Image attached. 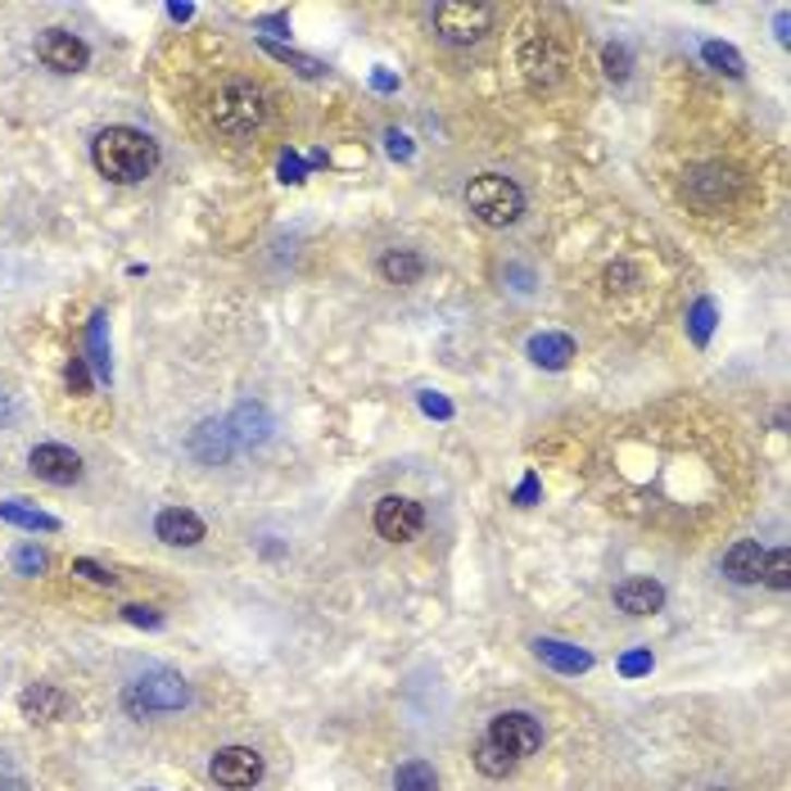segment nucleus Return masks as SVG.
Wrapping results in <instances>:
<instances>
[{
	"instance_id": "1",
	"label": "nucleus",
	"mask_w": 791,
	"mask_h": 791,
	"mask_svg": "<svg viewBox=\"0 0 791 791\" xmlns=\"http://www.w3.org/2000/svg\"><path fill=\"white\" fill-rule=\"evenodd\" d=\"M90 159H96L100 177L118 181V186H136L159 168V141L141 127H105L90 145Z\"/></svg>"
},
{
	"instance_id": "2",
	"label": "nucleus",
	"mask_w": 791,
	"mask_h": 791,
	"mask_svg": "<svg viewBox=\"0 0 791 791\" xmlns=\"http://www.w3.org/2000/svg\"><path fill=\"white\" fill-rule=\"evenodd\" d=\"M267 113H271L267 90L258 82H250V77L222 82L218 90H212V100H208V123L218 127L222 136H231V141L254 136L267 123Z\"/></svg>"
},
{
	"instance_id": "3",
	"label": "nucleus",
	"mask_w": 791,
	"mask_h": 791,
	"mask_svg": "<svg viewBox=\"0 0 791 791\" xmlns=\"http://www.w3.org/2000/svg\"><path fill=\"white\" fill-rule=\"evenodd\" d=\"M191 706V683L177 669H145L123 687V710L132 719H159Z\"/></svg>"
},
{
	"instance_id": "4",
	"label": "nucleus",
	"mask_w": 791,
	"mask_h": 791,
	"mask_svg": "<svg viewBox=\"0 0 791 791\" xmlns=\"http://www.w3.org/2000/svg\"><path fill=\"white\" fill-rule=\"evenodd\" d=\"M466 204H471V212L484 227H511V222H521V212H525L521 186H515L511 177H502V172L475 177L466 186Z\"/></svg>"
},
{
	"instance_id": "5",
	"label": "nucleus",
	"mask_w": 791,
	"mask_h": 791,
	"mask_svg": "<svg viewBox=\"0 0 791 791\" xmlns=\"http://www.w3.org/2000/svg\"><path fill=\"white\" fill-rule=\"evenodd\" d=\"M494 23V10L489 5H462V0H443L435 5V33L448 41V46H471L489 33Z\"/></svg>"
},
{
	"instance_id": "6",
	"label": "nucleus",
	"mask_w": 791,
	"mask_h": 791,
	"mask_svg": "<svg viewBox=\"0 0 791 791\" xmlns=\"http://www.w3.org/2000/svg\"><path fill=\"white\" fill-rule=\"evenodd\" d=\"M484 738H489L494 746H502L511 759H525V755H534L543 746V723L530 710H502Z\"/></svg>"
},
{
	"instance_id": "7",
	"label": "nucleus",
	"mask_w": 791,
	"mask_h": 791,
	"mask_svg": "<svg viewBox=\"0 0 791 791\" xmlns=\"http://www.w3.org/2000/svg\"><path fill=\"white\" fill-rule=\"evenodd\" d=\"M421 525H425L421 502H412V498H403V494H389V498L376 502V534H380V538H389V543H407V538L421 534Z\"/></svg>"
},
{
	"instance_id": "8",
	"label": "nucleus",
	"mask_w": 791,
	"mask_h": 791,
	"mask_svg": "<svg viewBox=\"0 0 791 791\" xmlns=\"http://www.w3.org/2000/svg\"><path fill=\"white\" fill-rule=\"evenodd\" d=\"M186 452H191L199 466H227L240 448H235V439H231V425L218 421V416H208V421H199L195 430L186 435Z\"/></svg>"
},
{
	"instance_id": "9",
	"label": "nucleus",
	"mask_w": 791,
	"mask_h": 791,
	"mask_svg": "<svg viewBox=\"0 0 791 791\" xmlns=\"http://www.w3.org/2000/svg\"><path fill=\"white\" fill-rule=\"evenodd\" d=\"M37 59L50 73H82L86 59H90V46L82 37L64 33V27H46V33L37 37Z\"/></svg>"
},
{
	"instance_id": "10",
	"label": "nucleus",
	"mask_w": 791,
	"mask_h": 791,
	"mask_svg": "<svg viewBox=\"0 0 791 791\" xmlns=\"http://www.w3.org/2000/svg\"><path fill=\"white\" fill-rule=\"evenodd\" d=\"M208 774H212V782H222L231 791H245V787H254L263 778V755L254 746H222L218 755H212Z\"/></svg>"
},
{
	"instance_id": "11",
	"label": "nucleus",
	"mask_w": 791,
	"mask_h": 791,
	"mask_svg": "<svg viewBox=\"0 0 791 791\" xmlns=\"http://www.w3.org/2000/svg\"><path fill=\"white\" fill-rule=\"evenodd\" d=\"M27 466H33V475L46 479V484H73V479H82V458H77L73 448H64V443H37L33 458H27Z\"/></svg>"
},
{
	"instance_id": "12",
	"label": "nucleus",
	"mask_w": 791,
	"mask_h": 791,
	"mask_svg": "<svg viewBox=\"0 0 791 791\" xmlns=\"http://www.w3.org/2000/svg\"><path fill=\"white\" fill-rule=\"evenodd\" d=\"M227 425H231L235 448H263V443L271 439V430H277V421H271L267 403H240V407L227 416Z\"/></svg>"
},
{
	"instance_id": "13",
	"label": "nucleus",
	"mask_w": 791,
	"mask_h": 791,
	"mask_svg": "<svg viewBox=\"0 0 791 791\" xmlns=\"http://www.w3.org/2000/svg\"><path fill=\"white\" fill-rule=\"evenodd\" d=\"M687 199L692 204H702V208H719L723 199H733V191H738V177L728 172V168H696L692 177H687Z\"/></svg>"
},
{
	"instance_id": "14",
	"label": "nucleus",
	"mask_w": 791,
	"mask_h": 791,
	"mask_svg": "<svg viewBox=\"0 0 791 791\" xmlns=\"http://www.w3.org/2000/svg\"><path fill=\"white\" fill-rule=\"evenodd\" d=\"M521 69L530 73V82L552 86V82L561 77V69H565V54L557 50L552 37H530V41L521 46Z\"/></svg>"
},
{
	"instance_id": "15",
	"label": "nucleus",
	"mask_w": 791,
	"mask_h": 791,
	"mask_svg": "<svg viewBox=\"0 0 791 791\" xmlns=\"http://www.w3.org/2000/svg\"><path fill=\"white\" fill-rule=\"evenodd\" d=\"M155 534L168 547H195V543H204V521L195 511H186V507H168V511H159Z\"/></svg>"
},
{
	"instance_id": "16",
	"label": "nucleus",
	"mask_w": 791,
	"mask_h": 791,
	"mask_svg": "<svg viewBox=\"0 0 791 791\" xmlns=\"http://www.w3.org/2000/svg\"><path fill=\"white\" fill-rule=\"evenodd\" d=\"M534 656L543 665H552L557 674H588L593 669V656L580 652L574 643H561V637H534Z\"/></svg>"
},
{
	"instance_id": "17",
	"label": "nucleus",
	"mask_w": 791,
	"mask_h": 791,
	"mask_svg": "<svg viewBox=\"0 0 791 791\" xmlns=\"http://www.w3.org/2000/svg\"><path fill=\"white\" fill-rule=\"evenodd\" d=\"M19 710L33 719V723H54V719H64L69 696L59 692V687H50V683H33V687H23Z\"/></svg>"
},
{
	"instance_id": "18",
	"label": "nucleus",
	"mask_w": 791,
	"mask_h": 791,
	"mask_svg": "<svg viewBox=\"0 0 791 791\" xmlns=\"http://www.w3.org/2000/svg\"><path fill=\"white\" fill-rule=\"evenodd\" d=\"M616 606L624 616H656L665 606V588L656 580H624L616 588Z\"/></svg>"
},
{
	"instance_id": "19",
	"label": "nucleus",
	"mask_w": 791,
	"mask_h": 791,
	"mask_svg": "<svg viewBox=\"0 0 791 791\" xmlns=\"http://www.w3.org/2000/svg\"><path fill=\"white\" fill-rule=\"evenodd\" d=\"M759 565H765V547L751 543V538L733 543V547L723 552V574H728L733 584H755V580H759Z\"/></svg>"
},
{
	"instance_id": "20",
	"label": "nucleus",
	"mask_w": 791,
	"mask_h": 791,
	"mask_svg": "<svg viewBox=\"0 0 791 791\" xmlns=\"http://www.w3.org/2000/svg\"><path fill=\"white\" fill-rule=\"evenodd\" d=\"M525 353L538 362V367L561 372V367H570V357H574V340H570V334H557V330H543V334H534V340L525 344Z\"/></svg>"
},
{
	"instance_id": "21",
	"label": "nucleus",
	"mask_w": 791,
	"mask_h": 791,
	"mask_svg": "<svg viewBox=\"0 0 791 791\" xmlns=\"http://www.w3.org/2000/svg\"><path fill=\"white\" fill-rule=\"evenodd\" d=\"M380 277H385L389 285H416V281L425 277V258H421L416 250H389V254L380 258Z\"/></svg>"
},
{
	"instance_id": "22",
	"label": "nucleus",
	"mask_w": 791,
	"mask_h": 791,
	"mask_svg": "<svg viewBox=\"0 0 791 791\" xmlns=\"http://www.w3.org/2000/svg\"><path fill=\"white\" fill-rule=\"evenodd\" d=\"M86 362H96V376L100 380H113V357H109V317L96 313L90 317V330H86Z\"/></svg>"
},
{
	"instance_id": "23",
	"label": "nucleus",
	"mask_w": 791,
	"mask_h": 791,
	"mask_svg": "<svg viewBox=\"0 0 791 791\" xmlns=\"http://www.w3.org/2000/svg\"><path fill=\"white\" fill-rule=\"evenodd\" d=\"M393 791H439V774L430 759H407V765H399V774H393Z\"/></svg>"
},
{
	"instance_id": "24",
	"label": "nucleus",
	"mask_w": 791,
	"mask_h": 791,
	"mask_svg": "<svg viewBox=\"0 0 791 791\" xmlns=\"http://www.w3.org/2000/svg\"><path fill=\"white\" fill-rule=\"evenodd\" d=\"M702 54H706V64H710L715 73H723V77H746V59H742L733 46H723V41H706V46H702Z\"/></svg>"
},
{
	"instance_id": "25",
	"label": "nucleus",
	"mask_w": 791,
	"mask_h": 791,
	"mask_svg": "<svg viewBox=\"0 0 791 791\" xmlns=\"http://www.w3.org/2000/svg\"><path fill=\"white\" fill-rule=\"evenodd\" d=\"M0 521H14V525H23V530H59V521L54 515H46V511H37V507H23V502H0Z\"/></svg>"
},
{
	"instance_id": "26",
	"label": "nucleus",
	"mask_w": 791,
	"mask_h": 791,
	"mask_svg": "<svg viewBox=\"0 0 791 791\" xmlns=\"http://www.w3.org/2000/svg\"><path fill=\"white\" fill-rule=\"evenodd\" d=\"M759 580H765L774 593H787V588H791V547L765 552V565H759Z\"/></svg>"
},
{
	"instance_id": "27",
	"label": "nucleus",
	"mask_w": 791,
	"mask_h": 791,
	"mask_svg": "<svg viewBox=\"0 0 791 791\" xmlns=\"http://www.w3.org/2000/svg\"><path fill=\"white\" fill-rule=\"evenodd\" d=\"M511 765H515V759H511L502 746H494L489 738H484V742L475 746V769H479V774H489V778H507V774H511Z\"/></svg>"
},
{
	"instance_id": "28",
	"label": "nucleus",
	"mask_w": 791,
	"mask_h": 791,
	"mask_svg": "<svg viewBox=\"0 0 791 791\" xmlns=\"http://www.w3.org/2000/svg\"><path fill=\"white\" fill-rule=\"evenodd\" d=\"M263 50H267L271 59H281V64L299 69L303 77H321V73H326V69L317 64V59H308V54H294V50H285V46H277V41H263Z\"/></svg>"
},
{
	"instance_id": "29",
	"label": "nucleus",
	"mask_w": 791,
	"mask_h": 791,
	"mask_svg": "<svg viewBox=\"0 0 791 791\" xmlns=\"http://www.w3.org/2000/svg\"><path fill=\"white\" fill-rule=\"evenodd\" d=\"M687 330H692V344H710V330H715V303L702 299L687 317Z\"/></svg>"
},
{
	"instance_id": "30",
	"label": "nucleus",
	"mask_w": 791,
	"mask_h": 791,
	"mask_svg": "<svg viewBox=\"0 0 791 791\" xmlns=\"http://www.w3.org/2000/svg\"><path fill=\"white\" fill-rule=\"evenodd\" d=\"M601 281H606V290H611V294H616V290L624 294V290H633V285H643V271H637L633 263H624V258H620V263H611V267H606V277H601Z\"/></svg>"
},
{
	"instance_id": "31",
	"label": "nucleus",
	"mask_w": 791,
	"mask_h": 791,
	"mask_svg": "<svg viewBox=\"0 0 791 791\" xmlns=\"http://www.w3.org/2000/svg\"><path fill=\"white\" fill-rule=\"evenodd\" d=\"M50 565V557L41 552L37 543H23V547H14V570L19 574H27V580H33V574H41Z\"/></svg>"
},
{
	"instance_id": "32",
	"label": "nucleus",
	"mask_w": 791,
	"mask_h": 791,
	"mask_svg": "<svg viewBox=\"0 0 791 791\" xmlns=\"http://www.w3.org/2000/svg\"><path fill=\"white\" fill-rule=\"evenodd\" d=\"M601 69H606V77H611V82H624L629 69H633V59H629V50L620 41H611V46L601 50Z\"/></svg>"
},
{
	"instance_id": "33",
	"label": "nucleus",
	"mask_w": 791,
	"mask_h": 791,
	"mask_svg": "<svg viewBox=\"0 0 791 791\" xmlns=\"http://www.w3.org/2000/svg\"><path fill=\"white\" fill-rule=\"evenodd\" d=\"M620 674H624V679H643V674H652V652H629V656H620Z\"/></svg>"
},
{
	"instance_id": "34",
	"label": "nucleus",
	"mask_w": 791,
	"mask_h": 791,
	"mask_svg": "<svg viewBox=\"0 0 791 791\" xmlns=\"http://www.w3.org/2000/svg\"><path fill=\"white\" fill-rule=\"evenodd\" d=\"M123 620L127 624H141V629H159L163 616L155 611V606H123Z\"/></svg>"
},
{
	"instance_id": "35",
	"label": "nucleus",
	"mask_w": 791,
	"mask_h": 791,
	"mask_svg": "<svg viewBox=\"0 0 791 791\" xmlns=\"http://www.w3.org/2000/svg\"><path fill=\"white\" fill-rule=\"evenodd\" d=\"M64 380H69V389H73V393H86V389H90V376H86V362H82V357H73V362H69Z\"/></svg>"
},
{
	"instance_id": "36",
	"label": "nucleus",
	"mask_w": 791,
	"mask_h": 791,
	"mask_svg": "<svg viewBox=\"0 0 791 791\" xmlns=\"http://www.w3.org/2000/svg\"><path fill=\"white\" fill-rule=\"evenodd\" d=\"M421 407H425V416H439V421H448V416H452V403H448V399H439V393H421Z\"/></svg>"
},
{
	"instance_id": "37",
	"label": "nucleus",
	"mask_w": 791,
	"mask_h": 791,
	"mask_svg": "<svg viewBox=\"0 0 791 791\" xmlns=\"http://www.w3.org/2000/svg\"><path fill=\"white\" fill-rule=\"evenodd\" d=\"M73 570H77V574H86L90 584H113V574H109L105 565H96V561H73Z\"/></svg>"
},
{
	"instance_id": "38",
	"label": "nucleus",
	"mask_w": 791,
	"mask_h": 791,
	"mask_svg": "<svg viewBox=\"0 0 791 791\" xmlns=\"http://www.w3.org/2000/svg\"><path fill=\"white\" fill-rule=\"evenodd\" d=\"M303 172H308V168H303V159L285 149V155H281V177H285V181H303Z\"/></svg>"
},
{
	"instance_id": "39",
	"label": "nucleus",
	"mask_w": 791,
	"mask_h": 791,
	"mask_svg": "<svg viewBox=\"0 0 791 791\" xmlns=\"http://www.w3.org/2000/svg\"><path fill=\"white\" fill-rule=\"evenodd\" d=\"M389 155L407 163V159H412V141H407L403 132H389Z\"/></svg>"
},
{
	"instance_id": "40",
	"label": "nucleus",
	"mask_w": 791,
	"mask_h": 791,
	"mask_svg": "<svg viewBox=\"0 0 791 791\" xmlns=\"http://www.w3.org/2000/svg\"><path fill=\"white\" fill-rule=\"evenodd\" d=\"M258 27H267V33H277V37H290V19H285V14H271V19H258Z\"/></svg>"
},
{
	"instance_id": "41",
	"label": "nucleus",
	"mask_w": 791,
	"mask_h": 791,
	"mask_svg": "<svg viewBox=\"0 0 791 791\" xmlns=\"http://www.w3.org/2000/svg\"><path fill=\"white\" fill-rule=\"evenodd\" d=\"M507 277L515 281V290H521V294H530V290H534V277H530L525 267H507Z\"/></svg>"
},
{
	"instance_id": "42",
	"label": "nucleus",
	"mask_w": 791,
	"mask_h": 791,
	"mask_svg": "<svg viewBox=\"0 0 791 791\" xmlns=\"http://www.w3.org/2000/svg\"><path fill=\"white\" fill-rule=\"evenodd\" d=\"M534 498H538V475H525V484H521V494H515V502L530 507Z\"/></svg>"
},
{
	"instance_id": "43",
	"label": "nucleus",
	"mask_w": 791,
	"mask_h": 791,
	"mask_svg": "<svg viewBox=\"0 0 791 791\" xmlns=\"http://www.w3.org/2000/svg\"><path fill=\"white\" fill-rule=\"evenodd\" d=\"M774 33H778V41H782V46L791 41V19H787V10H782V14L774 19Z\"/></svg>"
},
{
	"instance_id": "44",
	"label": "nucleus",
	"mask_w": 791,
	"mask_h": 791,
	"mask_svg": "<svg viewBox=\"0 0 791 791\" xmlns=\"http://www.w3.org/2000/svg\"><path fill=\"white\" fill-rule=\"evenodd\" d=\"M191 14H195V10H191V5H168V19H177V23H186V19H191Z\"/></svg>"
},
{
	"instance_id": "45",
	"label": "nucleus",
	"mask_w": 791,
	"mask_h": 791,
	"mask_svg": "<svg viewBox=\"0 0 791 791\" xmlns=\"http://www.w3.org/2000/svg\"><path fill=\"white\" fill-rule=\"evenodd\" d=\"M0 791H33V787H27L23 778H0Z\"/></svg>"
},
{
	"instance_id": "46",
	"label": "nucleus",
	"mask_w": 791,
	"mask_h": 791,
	"mask_svg": "<svg viewBox=\"0 0 791 791\" xmlns=\"http://www.w3.org/2000/svg\"><path fill=\"white\" fill-rule=\"evenodd\" d=\"M5 421H10V393L0 389V425H5Z\"/></svg>"
},
{
	"instance_id": "47",
	"label": "nucleus",
	"mask_w": 791,
	"mask_h": 791,
	"mask_svg": "<svg viewBox=\"0 0 791 791\" xmlns=\"http://www.w3.org/2000/svg\"><path fill=\"white\" fill-rule=\"evenodd\" d=\"M393 86H399V82H393L389 73H376V90H393Z\"/></svg>"
},
{
	"instance_id": "48",
	"label": "nucleus",
	"mask_w": 791,
	"mask_h": 791,
	"mask_svg": "<svg viewBox=\"0 0 791 791\" xmlns=\"http://www.w3.org/2000/svg\"><path fill=\"white\" fill-rule=\"evenodd\" d=\"M715 791H728V787H715Z\"/></svg>"
}]
</instances>
